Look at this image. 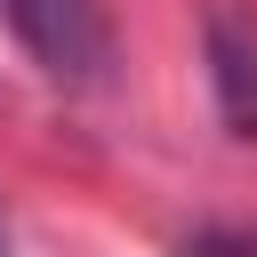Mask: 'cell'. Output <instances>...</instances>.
<instances>
[{"mask_svg":"<svg viewBox=\"0 0 257 257\" xmlns=\"http://www.w3.org/2000/svg\"><path fill=\"white\" fill-rule=\"evenodd\" d=\"M209 88H217V112L233 137H257V32L217 16L209 24Z\"/></svg>","mask_w":257,"mask_h":257,"instance_id":"2","label":"cell"},{"mask_svg":"<svg viewBox=\"0 0 257 257\" xmlns=\"http://www.w3.org/2000/svg\"><path fill=\"white\" fill-rule=\"evenodd\" d=\"M0 8H8L24 56H32L48 80H64V88H104V80H112L120 40H112L104 0H0Z\"/></svg>","mask_w":257,"mask_h":257,"instance_id":"1","label":"cell"},{"mask_svg":"<svg viewBox=\"0 0 257 257\" xmlns=\"http://www.w3.org/2000/svg\"><path fill=\"white\" fill-rule=\"evenodd\" d=\"M193 257H257V249H225V241H201Z\"/></svg>","mask_w":257,"mask_h":257,"instance_id":"3","label":"cell"}]
</instances>
